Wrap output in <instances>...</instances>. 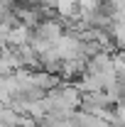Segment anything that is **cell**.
Here are the masks:
<instances>
[{"label":"cell","mask_w":125,"mask_h":127,"mask_svg":"<svg viewBox=\"0 0 125 127\" xmlns=\"http://www.w3.org/2000/svg\"><path fill=\"white\" fill-rule=\"evenodd\" d=\"M110 42L118 49L125 47V15L115 17V25H113V32H110Z\"/></svg>","instance_id":"1"},{"label":"cell","mask_w":125,"mask_h":127,"mask_svg":"<svg viewBox=\"0 0 125 127\" xmlns=\"http://www.w3.org/2000/svg\"><path fill=\"white\" fill-rule=\"evenodd\" d=\"M110 127H125V125H110Z\"/></svg>","instance_id":"2"}]
</instances>
